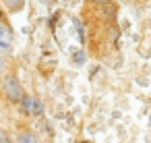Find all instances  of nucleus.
Here are the masks:
<instances>
[{
	"label": "nucleus",
	"mask_w": 151,
	"mask_h": 143,
	"mask_svg": "<svg viewBox=\"0 0 151 143\" xmlns=\"http://www.w3.org/2000/svg\"><path fill=\"white\" fill-rule=\"evenodd\" d=\"M2 93H4V98L11 102V104H21L23 102V98L27 95L25 93V89H23V85H21V81L17 79V75H13V73H6L4 75V79H2Z\"/></svg>",
	"instance_id": "nucleus-1"
},
{
	"label": "nucleus",
	"mask_w": 151,
	"mask_h": 143,
	"mask_svg": "<svg viewBox=\"0 0 151 143\" xmlns=\"http://www.w3.org/2000/svg\"><path fill=\"white\" fill-rule=\"evenodd\" d=\"M13 46H15V38H13V29L6 21H0V54H13Z\"/></svg>",
	"instance_id": "nucleus-2"
},
{
	"label": "nucleus",
	"mask_w": 151,
	"mask_h": 143,
	"mask_svg": "<svg viewBox=\"0 0 151 143\" xmlns=\"http://www.w3.org/2000/svg\"><path fill=\"white\" fill-rule=\"evenodd\" d=\"M19 106H21V112L27 114V116H40V114H44V104H42V100L37 95H25Z\"/></svg>",
	"instance_id": "nucleus-3"
},
{
	"label": "nucleus",
	"mask_w": 151,
	"mask_h": 143,
	"mask_svg": "<svg viewBox=\"0 0 151 143\" xmlns=\"http://www.w3.org/2000/svg\"><path fill=\"white\" fill-rule=\"evenodd\" d=\"M15 143H40V137H37V133H33V131H21V133L17 135Z\"/></svg>",
	"instance_id": "nucleus-4"
},
{
	"label": "nucleus",
	"mask_w": 151,
	"mask_h": 143,
	"mask_svg": "<svg viewBox=\"0 0 151 143\" xmlns=\"http://www.w3.org/2000/svg\"><path fill=\"white\" fill-rule=\"evenodd\" d=\"M2 4L9 9V13H19L25 6V0H2Z\"/></svg>",
	"instance_id": "nucleus-5"
},
{
	"label": "nucleus",
	"mask_w": 151,
	"mask_h": 143,
	"mask_svg": "<svg viewBox=\"0 0 151 143\" xmlns=\"http://www.w3.org/2000/svg\"><path fill=\"white\" fill-rule=\"evenodd\" d=\"M9 73V60H6V54H0V77H4Z\"/></svg>",
	"instance_id": "nucleus-6"
},
{
	"label": "nucleus",
	"mask_w": 151,
	"mask_h": 143,
	"mask_svg": "<svg viewBox=\"0 0 151 143\" xmlns=\"http://www.w3.org/2000/svg\"><path fill=\"white\" fill-rule=\"evenodd\" d=\"M0 143H15V139L11 137V133L6 129H0Z\"/></svg>",
	"instance_id": "nucleus-7"
},
{
	"label": "nucleus",
	"mask_w": 151,
	"mask_h": 143,
	"mask_svg": "<svg viewBox=\"0 0 151 143\" xmlns=\"http://www.w3.org/2000/svg\"><path fill=\"white\" fill-rule=\"evenodd\" d=\"M0 21H6V13H4L2 4H0Z\"/></svg>",
	"instance_id": "nucleus-8"
}]
</instances>
